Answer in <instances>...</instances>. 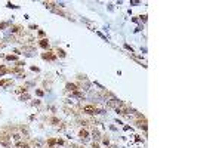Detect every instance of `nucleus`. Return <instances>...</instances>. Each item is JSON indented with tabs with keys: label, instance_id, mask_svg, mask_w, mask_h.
I'll list each match as a JSON object with an SVG mask.
<instances>
[{
	"label": "nucleus",
	"instance_id": "1",
	"mask_svg": "<svg viewBox=\"0 0 222 148\" xmlns=\"http://www.w3.org/2000/svg\"><path fill=\"white\" fill-rule=\"evenodd\" d=\"M82 111L87 116H96V114H99V110L96 108L95 105H91V104H87V105H83L82 107Z\"/></svg>",
	"mask_w": 222,
	"mask_h": 148
},
{
	"label": "nucleus",
	"instance_id": "2",
	"mask_svg": "<svg viewBox=\"0 0 222 148\" xmlns=\"http://www.w3.org/2000/svg\"><path fill=\"white\" fill-rule=\"evenodd\" d=\"M135 125L138 127H142L144 130H147V120L142 114H136V120H135Z\"/></svg>",
	"mask_w": 222,
	"mask_h": 148
},
{
	"label": "nucleus",
	"instance_id": "3",
	"mask_svg": "<svg viewBox=\"0 0 222 148\" xmlns=\"http://www.w3.org/2000/svg\"><path fill=\"white\" fill-rule=\"evenodd\" d=\"M43 59H47V61H55L56 59V53H53L52 51H46L43 55H41Z\"/></svg>",
	"mask_w": 222,
	"mask_h": 148
},
{
	"label": "nucleus",
	"instance_id": "4",
	"mask_svg": "<svg viewBox=\"0 0 222 148\" xmlns=\"http://www.w3.org/2000/svg\"><path fill=\"white\" fill-rule=\"evenodd\" d=\"M10 138H12V136H10V133H6V132H0V142H3L5 145H8L6 142H8Z\"/></svg>",
	"mask_w": 222,
	"mask_h": 148
},
{
	"label": "nucleus",
	"instance_id": "5",
	"mask_svg": "<svg viewBox=\"0 0 222 148\" xmlns=\"http://www.w3.org/2000/svg\"><path fill=\"white\" fill-rule=\"evenodd\" d=\"M39 46L43 47L45 51H49V40H47V39H41V40H39Z\"/></svg>",
	"mask_w": 222,
	"mask_h": 148
},
{
	"label": "nucleus",
	"instance_id": "6",
	"mask_svg": "<svg viewBox=\"0 0 222 148\" xmlns=\"http://www.w3.org/2000/svg\"><path fill=\"white\" fill-rule=\"evenodd\" d=\"M79 136H80L82 139H87L89 138V132H87L86 129H80L79 130Z\"/></svg>",
	"mask_w": 222,
	"mask_h": 148
},
{
	"label": "nucleus",
	"instance_id": "7",
	"mask_svg": "<svg viewBox=\"0 0 222 148\" xmlns=\"http://www.w3.org/2000/svg\"><path fill=\"white\" fill-rule=\"evenodd\" d=\"M65 89H67L68 92H76V90H77V84H74V83H67Z\"/></svg>",
	"mask_w": 222,
	"mask_h": 148
},
{
	"label": "nucleus",
	"instance_id": "8",
	"mask_svg": "<svg viewBox=\"0 0 222 148\" xmlns=\"http://www.w3.org/2000/svg\"><path fill=\"white\" fill-rule=\"evenodd\" d=\"M15 145H16V148H30V145L27 142H24V141H18Z\"/></svg>",
	"mask_w": 222,
	"mask_h": 148
},
{
	"label": "nucleus",
	"instance_id": "9",
	"mask_svg": "<svg viewBox=\"0 0 222 148\" xmlns=\"http://www.w3.org/2000/svg\"><path fill=\"white\" fill-rule=\"evenodd\" d=\"M10 30H12L14 34H19L21 30H22V27H21V25H14V27H10Z\"/></svg>",
	"mask_w": 222,
	"mask_h": 148
},
{
	"label": "nucleus",
	"instance_id": "10",
	"mask_svg": "<svg viewBox=\"0 0 222 148\" xmlns=\"http://www.w3.org/2000/svg\"><path fill=\"white\" fill-rule=\"evenodd\" d=\"M12 83V79H5V80H0V86H8V84Z\"/></svg>",
	"mask_w": 222,
	"mask_h": 148
},
{
	"label": "nucleus",
	"instance_id": "11",
	"mask_svg": "<svg viewBox=\"0 0 222 148\" xmlns=\"http://www.w3.org/2000/svg\"><path fill=\"white\" fill-rule=\"evenodd\" d=\"M56 56H61V58H64V56H65V52H64L62 49H56Z\"/></svg>",
	"mask_w": 222,
	"mask_h": 148
},
{
	"label": "nucleus",
	"instance_id": "12",
	"mask_svg": "<svg viewBox=\"0 0 222 148\" xmlns=\"http://www.w3.org/2000/svg\"><path fill=\"white\" fill-rule=\"evenodd\" d=\"M102 144H104V145H110V138L108 136H104V138H102Z\"/></svg>",
	"mask_w": 222,
	"mask_h": 148
},
{
	"label": "nucleus",
	"instance_id": "13",
	"mask_svg": "<svg viewBox=\"0 0 222 148\" xmlns=\"http://www.w3.org/2000/svg\"><path fill=\"white\" fill-rule=\"evenodd\" d=\"M8 71H9V70L6 68V67H3V65L0 67V76H2V74H5V73H8Z\"/></svg>",
	"mask_w": 222,
	"mask_h": 148
},
{
	"label": "nucleus",
	"instance_id": "14",
	"mask_svg": "<svg viewBox=\"0 0 222 148\" xmlns=\"http://www.w3.org/2000/svg\"><path fill=\"white\" fill-rule=\"evenodd\" d=\"M16 92H18V93H21V92H27V88H25V86H19Z\"/></svg>",
	"mask_w": 222,
	"mask_h": 148
},
{
	"label": "nucleus",
	"instance_id": "15",
	"mask_svg": "<svg viewBox=\"0 0 222 148\" xmlns=\"http://www.w3.org/2000/svg\"><path fill=\"white\" fill-rule=\"evenodd\" d=\"M50 123H53V126H56V125H59V120L55 119V117H52V119H50Z\"/></svg>",
	"mask_w": 222,
	"mask_h": 148
},
{
	"label": "nucleus",
	"instance_id": "16",
	"mask_svg": "<svg viewBox=\"0 0 222 148\" xmlns=\"http://www.w3.org/2000/svg\"><path fill=\"white\" fill-rule=\"evenodd\" d=\"M6 59H8V61H15V59H16V56H15V55H8V56H6Z\"/></svg>",
	"mask_w": 222,
	"mask_h": 148
},
{
	"label": "nucleus",
	"instance_id": "17",
	"mask_svg": "<svg viewBox=\"0 0 222 148\" xmlns=\"http://www.w3.org/2000/svg\"><path fill=\"white\" fill-rule=\"evenodd\" d=\"M92 148H99V144H98V142H93V144H92Z\"/></svg>",
	"mask_w": 222,
	"mask_h": 148
},
{
	"label": "nucleus",
	"instance_id": "18",
	"mask_svg": "<svg viewBox=\"0 0 222 148\" xmlns=\"http://www.w3.org/2000/svg\"><path fill=\"white\" fill-rule=\"evenodd\" d=\"M79 148H83V147H79Z\"/></svg>",
	"mask_w": 222,
	"mask_h": 148
}]
</instances>
